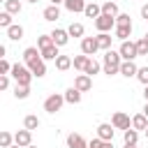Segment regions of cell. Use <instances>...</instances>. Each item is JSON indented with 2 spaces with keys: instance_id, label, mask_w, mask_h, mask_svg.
<instances>
[{
  "instance_id": "8d00e7d4",
  "label": "cell",
  "mask_w": 148,
  "mask_h": 148,
  "mask_svg": "<svg viewBox=\"0 0 148 148\" xmlns=\"http://www.w3.org/2000/svg\"><path fill=\"white\" fill-rule=\"evenodd\" d=\"M136 79H139L143 86H148V65H146V67H136Z\"/></svg>"
},
{
  "instance_id": "816d5d0a",
  "label": "cell",
  "mask_w": 148,
  "mask_h": 148,
  "mask_svg": "<svg viewBox=\"0 0 148 148\" xmlns=\"http://www.w3.org/2000/svg\"><path fill=\"white\" fill-rule=\"evenodd\" d=\"M146 139H148V125H146Z\"/></svg>"
},
{
  "instance_id": "4316f807",
  "label": "cell",
  "mask_w": 148,
  "mask_h": 148,
  "mask_svg": "<svg viewBox=\"0 0 148 148\" xmlns=\"http://www.w3.org/2000/svg\"><path fill=\"white\" fill-rule=\"evenodd\" d=\"M123 139H125V143L136 146V141H139V132H136L134 127H127V130H125V134H123Z\"/></svg>"
},
{
  "instance_id": "836d02e7",
  "label": "cell",
  "mask_w": 148,
  "mask_h": 148,
  "mask_svg": "<svg viewBox=\"0 0 148 148\" xmlns=\"http://www.w3.org/2000/svg\"><path fill=\"white\" fill-rule=\"evenodd\" d=\"M134 46H136V56H148V39H146V37L136 39Z\"/></svg>"
},
{
  "instance_id": "8992f818",
  "label": "cell",
  "mask_w": 148,
  "mask_h": 148,
  "mask_svg": "<svg viewBox=\"0 0 148 148\" xmlns=\"http://www.w3.org/2000/svg\"><path fill=\"white\" fill-rule=\"evenodd\" d=\"M116 23H113V16H106V14H99L97 18H95V28L99 30V32H109L111 28H113Z\"/></svg>"
},
{
  "instance_id": "2e32d148",
  "label": "cell",
  "mask_w": 148,
  "mask_h": 148,
  "mask_svg": "<svg viewBox=\"0 0 148 148\" xmlns=\"http://www.w3.org/2000/svg\"><path fill=\"white\" fill-rule=\"evenodd\" d=\"M42 16H44V21H58L60 18V9H58V5H49L44 12H42Z\"/></svg>"
},
{
  "instance_id": "60d3db41",
  "label": "cell",
  "mask_w": 148,
  "mask_h": 148,
  "mask_svg": "<svg viewBox=\"0 0 148 148\" xmlns=\"http://www.w3.org/2000/svg\"><path fill=\"white\" fill-rule=\"evenodd\" d=\"M9 69H12V65H9L5 58H0V74H7Z\"/></svg>"
},
{
  "instance_id": "ac0fdd59",
  "label": "cell",
  "mask_w": 148,
  "mask_h": 148,
  "mask_svg": "<svg viewBox=\"0 0 148 148\" xmlns=\"http://www.w3.org/2000/svg\"><path fill=\"white\" fill-rule=\"evenodd\" d=\"M62 5H65V9H67V12H72V14H79V12H83V7H86V0H65Z\"/></svg>"
},
{
  "instance_id": "f1b7e54d",
  "label": "cell",
  "mask_w": 148,
  "mask_h": 148,
  "mask_svg": "<svg viewBox=\"0 0 148 148\" xmlns=\"http://www.w3.org/2000/svg\"><path fill=\"white\" fill-rule=\"evenodd\" d=\"M83 32H86L83 23H69V28H67V35L69 37H83Z\"/></svg>"
},
{
  "instance_id": "11a10c76",
  "label": "cell",
  "mask_w": 148,
  "mask_h": 148,
  "mask_svg": "<svg viewBox=\"0 0 148 148\" xmlns=\"http://www.w3.org/2000/svg\"><path fill=\"white\" fill-rule=\"evenodd\" d=\"M0 2H5V0H0Z\"/></svg>"
},
{
  "instance_id": "cb8c5ba5",
  "label": "cell",
  "mask_w": 148,
  "mask_h": 148,
  "mask_svg": "<svg viewBox=\"0 0 148 148\" xmlns=\"http://www.w3.org/2000/svg\"><path fill=\"white\" fill-rule=\"evenodd\" d=\"M21 9H23V5H21V0H5V12L7 14H21Z\"/></svg>"
},
{
  "instance_id": "ab89813d",
  "label": "cell",
  "mask_w": 148,
  "mask_h": 148,
  "mask_svg": "<svg viewBox=\"0 0 148 148\" xmlns=\"http://www.w3.org/2000/svg\"><path fill=\"white\" fill-rule=\"evenodd\" d=\"M7 88H9V76L7 74H0V92L7 90Z\"/></svg>"
},
{
  "instance_id": "f35d334b",
  "label": "cell",
  "mask_w": 148,
  "mask_h": 148,
  "mask_svg": "<svg viewBox=\"0 0 148 148\" xmlns=\"http://www.w3.org/2000/svg\"><path fill=\"white\" fill-rule=\"evenodd\" d=\"M49 44H53V42H51V35H42V37L37 39V49H44V46H49Z\"/></svg>"
},
{
  "instance_id": "d4e9b609",
  "label": "cell",
  "mask_w": 148,
  "mask_h": 148,
  "mask_svg": "<svg viewBox=\"0 0 148 148\" xmlns=\"http://www.w3.org/2000/svg\"><path fill=\"white\" fill-rule=\"evenodd\" d=\"M83 14H86L88 18H97V16L102 14V9H99V5H95V2H86V7H83Z\"/></svg>"
},
{
  "instance_id": "9f6ffc18",
  "label": "cell",
  "mask_w": 148,
  "mask_h": 148,
  "mask_svg": "<svg viewBox=\"0 0 148 148\" xmlns=\"http://www.w3.org/2000/svg\"><path fill=\"white\" fill-rule=\"evenodd\" d=\"M0 14H2V12H0Z\"/></svg>"
},
{
  "instance_id": "c3c4849f",
  "label": "cell",
  "mask_w": 148,
  "mask_h": 148,
  "mask_svg": "<svg viewBox=\"0 0 148 148\" xmlns=\"http://www.w3.org/2000/svg\"><path fill=\"white\" fill-rule=\"evenodd\" d=\"M9 148H21V146H18V143H12V146H9Z\"/></svg>"
},
{
  "instance_id": "d6a6232c",
  "label": "cell",
  "mask_w": 148,
  "mask_h": 148,
  "mask_svg": "<svg viewBox=\"0 0 148 148\" xmlns=\"http://www.w3.org/2000/svg\"><path fill=\"white\" fill-rule=\"evenodd\" d=\"M28 95H30V86H18V83L14 86V97L16 99H25Z\"/></svg>"
},
{
  "instance_id": "5b68a950",
  "label": "cell",
  "mask_w": 148,
  "mask_h": 148,
  "mask_svg": "<svg viewBox=\"0 0 148 148\" xmlns=\"http://www.w3.org/2000/svg\"><path fill=\"white\" fill-rule=\"evenodd\" d=\"M118 53H120V58H123V60H134V58H136V46H134V42H130V39L120 42Z\"/></svg>"
},
{
  "instance_id": "8fae6325",
  "label": "cell",
  "mask_w": 148,
  "mask_h": 148,
  "mask_svg": "<svg viewBox=\"0 0 148 148\" xmlns=\"http://www.w3.org/2000/svg\"><path fill=\"white\" fill-rule=\"evenodd\" d=\"M30 141H32V132L30 130H18L16 134H14V143H18L21 148H25V146H30Z\"/></svg>"
},
{
  "instance_id": "1f68e13d",
  "label": "cell",
  "mask_w": 148,
  "mask_h": 148,
  "mask_svg": "<svg viewBox=\"0 0 148 148\" xmlns=\"http://www.w3.org/2000/svg\"><path fill=\"white\" fill-rule=\"evenodd\" d=\"M23 127H25V130H30V132H32V130H37V127H39V118H37V116H32V113H30V116H25V118H23Z\"/></svg>"
},
{
  "instance_id": "e575fe53",
  "label": "cell",
  "mask_w": 148,
  "mask_h": 148,
  "mask_svg": "<svg viewBox=\"0 0 148 148\" xmlns=\"http://www.w3.org/2000/svg\"><path fill=\"white\" fill-rule=\"evenodd\" d=\"M113 23H116V25H132V18H130V14L118 12V14L113 16Z\"/></svg>"
},
{
  "instance_id": "f6af8a7d",
  "label": "cell",
  "mask_w": 148,
  "mask_h": 148,
  "mask_svg": "<svg viewBox=\"0 0 148 148\" xmlns=\"http://www.w3.org/2000/svg\"><path fill=\"white\" fill-rule=\"evenodd\" d=\"M141 113H143V116L148 118V102H146V106H143V111H141Z\"/></svg>"
},
{
  "instance_id": "ffe728a7",
  "label": "cell",
  "mask_w": 148,
  "mask_h": 148,
  "mask_svg": "<svg viewBox=\"0 0 148 148\" xmlns=\"http://www.w3.org/2000/svg\"><path fill=\"white\" fill-rule=\"evenodd\" d=\"M28 69L32 72V76H37V79H42V76L46 74V62H44V60H37V62H32V65H28Z\"/></svg>"
},
{
  "instance_id": "db71d44e",
  "label": "cell",
  "mask_w": 148,
  "mask_h": 148,
  "mask_svg": "<svg viewBox=\"0 0 148 148\" xmlns=\"http://www.w3.org/2000/svg\"><path fill=\"white\" fill-rule=\"evenodd\" d=\"M146 39H148V32H146Z\"/></svg>"
},
{
  "instance_id": "5bb4252c",
  "label": "cell",
  "mask_w": 148,
  "mask_h": 148,
  "mask_svg": "<svg viewBox=\"0 0 148 148\" xmlns=\"http://www.w3.org/2000/svg\"><path fill=\"white\" fill-rule=\"evenodd\" d=\"M67 148H88V141L81 136V134H69L67 136Z\"/></svg>"
},
{
  "instance_id": "681fc988",
  "label": "cell",
  "mask_w": 148,
  "mask_h": 148,
  "mask_svg": "<svg viewBox=\"0 0 148 148\" xmlns=\"http://www.w3.org/2000/svg\"><path fill=\"white\" fill-rule=\"evenodd\" d=\"M125 148H136V146H130V143H125Z\"/></svg>"
},
{
  "instance_id": "ee69618b",
  "label": "cell",
  "mask_w": 148,
  "mask_h": 148,
  "mask_svg": "<svg viewBox=\"0 0 148 148\" xmlns=\"http://www.w3.org/2000/svg\"><path fill=\"white\" fill-rule=\"evenodd\" d=\"M5 53H7V49H5L2 44H0V58H5Z\"/></svg>"
},
{
  "instance_id": "30bf717a",
  "label": "cell",
  "mask_w": 148,
  "mask_h": 148,
  "mask_svg": "<svg viewBox=\"0 0 148 148\" xmlns=\"http://www.w3.org/2000/svg\"><path fill=\"white\" fill-rule=\"evenodd\" d=\"M51 42L60 49V46H65L67 42H69V35H67V30H62V28H56L53 32H51Z\"/></svg>"
},
{
  "instance_id": "d6986e66",
  "label": "cell",
  "mask_w": 148,
  "mask_h": 148,
  "mask_svg": "<svg viewBox=\"0 0 148 148\" xmlns=\"http://www.w3.org/2000/svg\"><path fill=\"white\" fill-rule=\"evenodd\" d=\"M111 35L109 32H99L97 37H95V42H97V49H102V51H106V49H111Z\"/></svg>"
},
{
  "instance_id": "44dd1931",
  "label": "cell",
  "mask_w": 148,
  "mask_h": 148,
  "mask_svg": "<svg viewBox=\"0 0 148 148\" xmlns=\"http://www.w3.org/2000/svg\"><path fill=\"white\" fill-rule=\"evenodd\" d=\"M62 97H65V102H67V104H79V102H81V92H79L74 86H72V88H67Z\"/></svg>"
},
{
  "instance_id": "4dcf8cb0",
  "label": "cell",
  "mask_w": 148,
  "mask_h": 148,
  "mask_svg": "<svg viewBox=\"0 0 148 148\" xmlns=\"http://www.w3.org/2000/svg\"><path fill=\"white\" fill-rule=\"evenodd\" d=\"M88 58H90V56H83V53H81V56H74V58H72V65H74V69L83 72V69H86V62H88Z\"/></svg>"
},
{
  "instance_id": "f5cc1de1",
  "label": "cell",
  "mask_w": 148,
  "mask_h": 148,
  "mask_svg": "<svg viewBox=\"0 0 148 148\" xmlns=\"http://www.w3.org/2000/svg\"><path fill=\"white\" fill-rule=\"evenodd\" d=\"M28 2H39V0H28Z\"/></svg>"
},
{
  "instance_id": "b9f144b4",
  "label": "cell",
  "mask_w": 148,
  "mask_h": 148,
  "mask_svg": "<svg viewBox=\"0 0 148 148\" xmlns=\"http://www.w3.org/2000/svg\"><path fill=\"white\" fill-rule=\"evenodd\" d=\"M141 18H146V21H148V5H143V7H141Z\"/></svg>"
},
{
  "instance_id": "603a6c76",
  "label": "cell",
  "mask_w": 148,
  "mask_h": 148,
  "mask_svg": "<svg viewBox=\"0 0 148 148\" xmlns=\"http://www.w3.org/2000/svg\"><path fill=\"white\" fill-rule=\"evenodd\" d=\"M130 125L139 132V130H146V125H148V118L143 116V113H136V116H132V120H130Z\"/></svg>"
},
{
  "instance_id": "4fadbf2b",
  "label": "cell",
  "mask_w": 148,
  "mask_h": 148,
  "mask_svg": "<svg viewBox=\"0 0 148 148\" xmlns=\"http://www.w3.org/2000/svg\"><path fill=\"white\" fill-rule=\"evenodd\" d=\"M118 74H123V76H136V65H134V60H123L120 62V67H118Z\"/></svg>"
},
{
  "instance_id": "f546056e",
  "label": "cell",
  "mask_w": 148,
  "mask_h": 148,
  "mask_svg": "<svg viewBox=\"0 0 148 148\" xmlns=\"http://www.w3.org/2000/svg\"><path fill=\"white\" fill-rule=\"evenodd\" d=\"M97 72H99V62H97V60L90 56V58H88V62H86V69H83V74L92 76V74H97Z\"/></svg>"
},
{
  "instance_id": "3957f363",
  "label": "cell",
  "mask_w": 148,
  "mask_h": 148,
  "mask_svg": "<svg viewBox=\"0 0 148 148\" xmlns=\"http://www.w3.org/2000/svg\"><path fill=\"white\" fill-rule=\"evenodd\" d=\"M62 104H65V97L58 95V92H53V95H49V97L44 99V111H46V113H56V111L62 109Z\"/></svg>"
},
{
  "instance_id": "277c9868",
  "label": "cell",
  "mask_w": 148,
  "mask_h": 148,
  "mask_svg": "<svg viewBox=\"0 0 148 148\" xmlns=\"http://www.w3.org/2000/svg\"><path fill=\"white\" fill-rule=\"evenodd\" d=\"M130 120H132V118H130L125 111H116V113L111 116V125H113V130H127V127H132Z\"/></svg>"
},
{
  "instance_id": "7dc6e473",
  "label": "cell",
  "mask_w": 148,
  "mask_h": 148,
  "mask_svg": "<svg viewBox=\"0 0 148 148\" xmlns=\"http://www.w3.org/2000/svg\"><path fill=\"white\" fill-rule=\"evenodd\" d=\"M60 2H65V0H51V5H60Z\"/></svg>"
},
{
  "instance_id": "52a82bcc",
  "label": "cell",
  "mask_w": 148,
  "mask_h": 148,
  "mask_svg": "<svg viewBox=\"0 0 148 148\" xmlns=\"http://www.w3.org/2000/svg\"><path fill=\"white\" fill-rule=\"evenodd\" d=\"M99 49H97V42L95 37H81V53L83 56H95Z\"/></svg>"
},
{
  "instance_id": "7bdbcfd3",
  "label": "cell",
  "mask_w": 148,
  "mask_h": 148,
  "mask_svg": "<svg viewBox=\"0 0 148 148\" xmlns=\"http://www.w3.org/2000/svg\"><path fill=\"white\" fill-rule=\"evenodd\" d=\"M99 148H113V141H102V146Z\"/></svg>"
},
{
  "instance_id": "7402d4cb",
  "label": "cell",
  "mask_w": 148,
  "mask_h": 148,
  "mask_svg": "<svg viewBox=\"0 0 148 148\" xmlns=\"http://www.w3.org/2000/svg\"><path fill=\"white\" fill-rule=\"evenodd\" d=\"M113 35H116L120 42H125V39L132 35V25H113Z\"/></svg>"
},
{
  "instance_id": "6da1fadb",
  "label": "cell",
  "mask_w": 148,
  "mask_h": 148,
  "mask_svg": "<svg viewBox=\"0 0 148 148\" xmlns=\"http://www.w3.org/2000/svg\"><path fill=\"white\" fill-rule=\"evenodd\" d=\"M120 62H123L120 53H118V51H113V49H106V53H104V65H102L104 74H109V76L118 74V67H120Z\"/></svg>"
},
{
  "instance_id": "9c48e42d",
  "label": "cell",
  "mask_w": 148,
  "mask_h": 148,
  "mask_svg": "<svg viewBox=\"0 0 148 148\" xmlns=\"http://www.w3.org/2000/svg\"><path fill=\"white\" fill-rule=\"evenodd\" d=\"M97 139H102V141H113V125H111V123H99V125H97Z\"/></svg>"
},
{
  "instance_id": "74e56055",
  "label": "cell",
  "mask_w": 148,
  "mask_h": 148,
  "mask_svg": "<svg viewBox=\"0 0 148 148\" xmlns=\"http://www.w3.org/2000/svg\"><path fill=\"white\" fill-rule=\"evenodd\" d=\"M7 25H12V14L2 12V14H0V28H7Z\"/></svg>"
},
{
  "instance_id": "f907efd6",
  "label": "cell",
  "mask_w": 148,
  "mask_h": 148,
  "mask_svg": "<svg viewBox=\"0 0 148 148\" xmlns=\"http://www.w3.org/2000/svg\"><path fill=\"white\" fill-rule=\"evenodd\" d=\"M25 148H37V146H32V143H30V146H25Z\"/></svg>"
},
{
  "instance_id": "7c38bea8",
  "label": "cell",
  "mask_w": 148,
  "mask_h": 148,
  "mask_svg": "<svg viewBox=\"0 0 148 148\" xmlns=\"http://www.w3.org/2000/svg\"><path fill=\"white\" fill-rule=\"evenodd\" d=\"M23 60H25V67H28V65H32V62H37V60H42L39 49H37V46H28V49L23 51Z\"/></svg>"
},
{
  "instance_id": "484cf974",
  "label": "cell",
  "mask_w": 148,
  "mask_h": 148,
  "mask_svg": "<svg viewBox=\"0 0 148 148\" xmlns=\"http://www.w3.org/2000/svg\"><path fill=\"white\" fill-rule=\"evenodd\" d=\"M56 67H58L60 72H67V69L72 67V58H69V56H60V53H58V58H56Z\"/></svg>"
},
{
  "instance_id": "d590c367",
  "label": "cell",
  "mask_w": 148,
  "mask_h": 148,
  "mask_svg": "<svg viewBox=\"0 0 148 148\" xmlns=\"http://www.w3.org/2000/svg\"><path fill=\"white\" fill-rule=\"evenodd\" d=\"M14 143V134L9 132H0V148H9Z\"/></svg>"
},
{
  "instance_id": "83f0119b",
  "label": "cell",
  "mask_w": 148,
  "mask_h": 148,
  "mask_svg": "<svg viewBox=\"0 0 148 148\" xmlns=\"http://www.w3.org/2000/svg\"><path fill=\"white\" fill-rule=\"evenodd\" d=\"M99 9H102V14H106V16H116V14H118V5H116L113 0H106Z\"/></svg>"
},
{
  "instance_id": "ba28073f",
  "label": "cell",
  "mask_w": 148,
  "mask_h": 148,
  "mask_svg": "<svg viewBox=\"0 0 148 148\" xmlns=\"http://www.w3.org/2000/svg\"><path fill=\"white\" fill-rule=\"evenodd\" d=\"M74 88H76L79 92H88V90L92 88V76H88V74H79V76L74 79Z\"/></svg>"
},
{
  "instance_id": "7a4b0ae2",
  "label": "cell",
  "mask_w": 148,
  "mask_h": 148,
  "mask_svg": "<svg viewBox=\"0 0 148 148\" xmlns=\"http://www.w3.org/2000/svg\"><path fill=\"white\" fill-rule=\"evenodd\" d=\"M9 74L14 76V81L18 83V86H30V81H32V72L25 67V65H12V69H9Z\"/></svg>"
},
{
  "instance_id": "e0dca14e",
  "label": "cell",
  "mask_w": 148,
  "mask_h": 148,
  "mask_svg": "<svg viewBox=\"0 0 148 148\" xmlns=\"http://www.w3.org/2000/svg\"><path fill=\"white\" fill-rule=\"evenodd\" d=\"M39 56H42V60H56L58 58V46L56 44H49V46L39 49Z\"/></svg>"
},
{
  "instance_id": "9a60e30c",
  "label": "cell",
  "mask_w": 148,
  "mask_h": 148,
  "mask_svg": "<svg viewBox=\"0 0 148 148\" xmlns=\"http://www.w3.org/2000/svg\"><path fill=\"white\" fill-rule=\"evenodd\" d=\"M7 37H9L12 42H18V39H23V25H18V23H12V25H7Z\"/></svg>"
},
{
  "instance_id": "bcb514c9",
  "label": "cell",
  "mask_w": 148,
  "mask_h": 148,
  "mask_svg": "<svg viewBox=\"0 0 148 148\" xmlns=\"http://www.w3.org/2000/svg\"><path fill=\"white\" fill-rule=\"evenodd\" d=\"M143 97H146V102H148V86L143 88Z\"/></svg>"
}]
</instances>
